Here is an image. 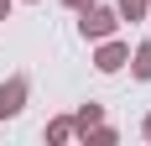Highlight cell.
<instances>
[{
	"mask_svg": "<svg viewBox=\"0 0 151 146\" xmlns=\"http://www.w3.org/2000/svg\"><path fill=\"white\" fill-rule=\"evenodd\" d=\"M68 136H73V120H52L47 125V141H68Z\"/></svg>",
	"mask_w": 151,
	"mask_h": 146,
	"instance_id": "7",
	"label": "cell"
},
{
	"mask_svg": "<svg viewBox=\"0 0 151 146\" xmlns=\"http://www.w3.org/2000/svg\"><path fill=\"white\" fill-rule=\"evenodd\" d=\"M26 110V78H5L0 84V120H11Z\"/></svg>",
	"mask_w": 151,
	"mask_h": 146,
	"instance_id": "2",
	"label": "cell"
},
{
	"mask_svg": "<svg viewBox=\"0 0 151 146\" xmlns=\"http://www.w3.org/2000/svg\"><path fill=\"white\" fill-rule=\"evenodd\" d=\"M115 26H120V16L109 11V5H83V21H78V31H83V42H104V37H115Z\"/></svg>",
	"mask_w": 151,
	"mask_h": 146,
	"instance_id": "1",
	"label": "cell"
},
{
	"mask_svg": "<svg viewBox=\"0 0 151 146\" xmlns=\"http://www.w3.org/2000/svg\"><path fill=\"white\" fill-rule=\"evenodd\" d=\"M141 131H146V141H151V115H146V120H141Z\"/></svg>",
	"mask_w": 151,
	"mask_h": 146,
	"instance_id": "10",
	"label": "cell"
},
{
	"mask_svg": "<svg viewBox=\"0 0 151 146\" xmlns=\"http://www.w3.org/2000/svg\"><path fill=\"white\" fill-rule=\"evenodd\" d=\"M146 11H151V0H115V16L120 21H146Z\"/></svg>",
	"mask_w": 151,
	"mask_h": 146,
	"instance_id": "4",
	"label": "cell"
},
{
	"mask_svg": "<svg viewBox=\"0 0 151 146\" xmlns=\"http://www.w3.org/2000/svg\"><path fill=\"white\" fill-rule=\"evenodd\" d=\"M136 78H151V42L136 47Z\"/></svg>",
	"mask_w": 151,
	"mask_h": 146,
	"instance_id": "6",
	"label": "cell"
},
{
	"mask_svg": "<svg viewBox=\"0 0 151 146\" xmlns=\"http://www.w3.org/2000/svg\"><path fill=\"white\" fill-rule=\"evenodd\" d=\"M89 125H99V104H83V110L73 115V131H83V136H89Z\"/></svg>",
	"mask_w": 151,
	"mask_h": 146,
	"instance_id": "5",
	"label": "cell"
},
{
	"mask_svg": "<svg viewBox=\"0 0 151 146\" xmlns=\"http://www.w3.org/2000/svg\"><path fill=\"white\" fill-rule=\"evenodd\" d=\"M63 5H73V11H83V5H94V0H63Z\"/></svg>",
	"mask_w": 151,
	"mask_h": 146,
	"instance_id": "8",
	"label": "cell"
},
{
	"mask_svg": "<svg viewBox=\"0 0 151 146\" xmlns=\"http://www.w3.org/2000/svg\"><path fill=\"white\" fill-rule=\"evenodd\" d=\"M125 63H130V47H125V42H109V37H104V47H99L94 68H99V73H120Z\"/></svg>",
	"mask_w": 151,
	"mask_h": 146,
	"instance_id": "3",
	"label": "cell"
},
{
	"mask_svg": "<svg viewBox=\"0 0 151 146\" xmlns=\"http://www.w3.org/2000/svg\"><path fill=\"white\" fill-rule=\"evenodd\" d=\"M5 16H11V0H0V21H5Z\"/></svg>",
	"mask_w": 151,
	"mask_h": 146,
	"instance_id": "9",
	"label": "cell"
}]
</instances>
